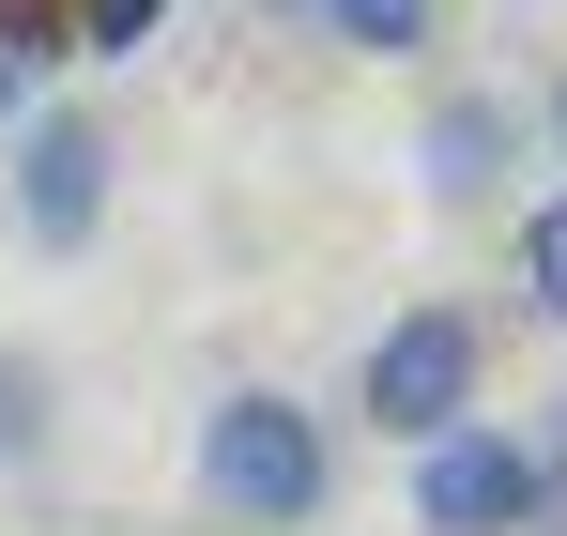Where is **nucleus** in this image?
Returning <instances> with one entry per match:
<instances>
[{
  "label": "nucleus",
  "mask_w": 567,
  "mask_h": 536,
  "mask_svg": "<svg viewBox=\"0 0 567 536\" xmlns=\"http://www.w3.org/2000/svg\"><path fill=\"white\" fill-rule=\"evenodd\" d=\"M199 506L230 536H307L338 506V430L291 399V383H230L199 414Z\"/></svg>",
  "instance_id": "nucleus-1"
},
{
  "label": "nucleus",
  "mask_w": 567,
  "mask_h": 536,
  "mask_svg": "<svg viewBox=\"0 0 567 536\" xmlns=\"http://www.w3.org/2000/svg\"><path fill=\"white\" fill-rule=\"evenodd\" d=\"M414 522L430 536H567V491L506 414H461V430L414 445Z\"/></svg>",
  "instance_id": "nucleus-2"
},
{
  "label": "nucleus",
  "mask_w": 567,
  "mask_h": 536,
  "mask_svg": "<svg viewBox=\"0 0 567 536\" xmlns=\"http://www.w3.org/2000/svg\"><path fill=\"white\" fill-rule=\"evenodd\" d=\"M475 383H491V322L475 307H399L353 368V414H369L383 445H430V430H461Z\"/></svg>",
  "instance_id": "nucleus-3"
},
{
  "label": "nucleus",
  "mask_w": 567,
  "mask_h": 536,
  "mask_svg": "<svg viewBox=\"0 0 567 536\" xmlns=\"http://www.w3.org/2000/svg\"><path fill=\"white\" fill-rule=\"evenodd\" d=\"M107 184H123V138H107L93 107H31V123H16V169H0V199H16V246L78 261V246L107 230Z\"/></svg>",
  "instance_id": "nucleus-4"
},
{
  "label": "nucleus",
  "mask_w": 567,
  "mask_h": 536,
  "mask_svg": "<svg viewBox=\"0 0 567 536\" xmlns=\"http://www.w3.org/2000/svg\"><path fill=\"white\" fill-rule=\"evenodd\" d=\"M522 154H537V107L491 92V78H445V92H430V123H414V184H430L445 215H491Z\"/></svg>",
  "instance_id": "nucleus-5"
},
{
  "label": "nucleus",
  "mask_w": 567,
  "mask_h": 536,
  "mask_svg": "<svg viewBox=\"0 0 567 536\" xmlns=\"http://www.w3.org/2000/svg\"><path fill=\"white\" fill-rule=\"evenodd\" d=\"M322 16V47H353V62H430L445 47V0H307Z\"/></svg>",
  "instance_id": "nucleus-6"
},
{
  "label": "nucleus",
  "mask_w": 567,
  "mask_h": 536,
  "mask_svg": "<svg viewBox=\"0 0 567 536\" xmlns=\"http://www.w3.org/2000/svg\"><path fill=\"white\" fill-rule=\"evenodd\" d=\"M0 460H16V475L62 460V368L47 353H0Z\"/></svg>",
  "instance_id": "nucleus-7"
},
{
  "label": "nucleus",
  "mask_w": 567,
  "mask_h": 536,
  "mask_svg": "<svg viewBox=\"0 0 567 536\" xmlns=\"http://www.w3.org/2000/svg\"><path fill=\"white\" fill-rule=\"evenodd\" d=\"M506 276H522V307L567 338V184H553V199H522V230H506Z\"/></svg>",
  "instance_id": "nucleus-8"
},
{
  "label": "nucleus",
  "mask_w": 567,
  "mask_h": 536,
  "mask_svg": "<svg viewBox=\"0 0 567 536\" xmlns=\"http://www.w3.org/2000/svg\"><path fill=\"white\" fill-rule=\"evenodd\" d=\"M169 31V0H78V31H62V62L93 47V62H123V47H154Z\"/></svg>",
  "instance_id": "nucleus-9"
},
{
  "label": "nucleus",
  "mask_w": 567,
  "mask_h": 536,
  "mask_svg": "<svg viewBox=\"0 0 567 536\" xmlns=\"http://www.w3.org/2000/svg\"><path fill=\"white\" fill-rule=\"evenodd\" d=\"M47 62H62V31H31V16H16V31H0V123L47 92Z\"/></svg>",
  "instance_id": "nucleus-10"
},
{
  "label": "nucleus",
  "mask_w": 567,
  "mask_h": 536,
  "mask_svg": "<svg viewBox=\"0 0 567 536\" xmlns=\"http://www.w3.org/2000/svg\"><path fill=\"white\" fill-rule=\"evenodd\" d=\"M522 445H537V460H553V491H567V399H553V430H522Z\"/></svg>",
  "instance_id": "nucleus-11"
},
{
  "label": "nucleus",
  "mask_w": 567,
  "mask_h": 536,
  "mask_svg": "<svg viewBox=\"0 0 567 536\" xmlns=\"http://www.w3.org/2000/svg\"><path fill=\"white\" fill-rule=\"evenodd\" d=\"M537 138H553V154H567V62H553V107H537Z\"/></svg>",
  "instance_id": "nucleus-12"
},
{
  "label": "nucleus",
  "mask_w": 567,
  "mask_h": 536,
  "mask_svg": "<svg viewBox=\"0 0 567 536\" xmlns=\"http://www.w3.org/2000/svg\"><path fill=\"white\" fill-rule=\"evenodd\" d=\"M277 16H307V0H277Z\"/></svg>",
  "instance_id": "nucleus-13"
}]
</instances>
